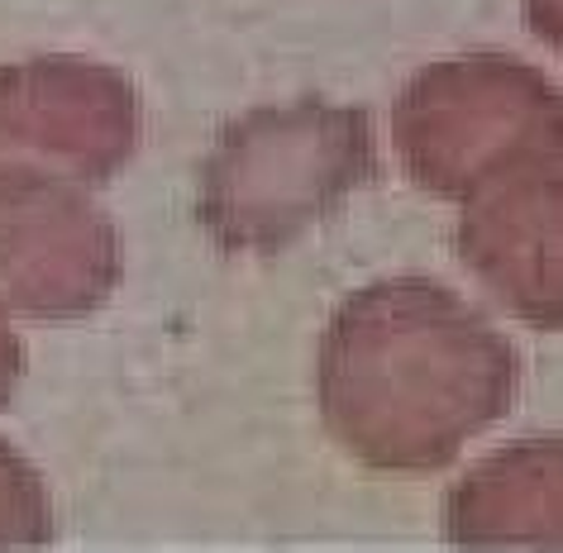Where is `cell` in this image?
Returning <instances> with one entry per match:
<instances>
[{"instance_id":"6da1fadb","label":"cell","mask_w":563,"mask_h":553,"mask_svg":"<svg viewBox=\"0 0 563 553\" xmlns=\"http://www.w3.org/2000/svg\"><path fill=\"white\" fill-rule=\"evenodd\" d=\"M520 358L473 301L434 277H383L344 296L316 358L330 439L368 473L426 477L516 401Z\"/></svg>"},{"instance_id":"7a4b0ae2","label":"cell","mask_w":563,"mask_h":553,"mask_svg":"<svg viewBox=\"0 0 563 553\" xmlns=\"http://www.w3.org/2000/svg\"><path fill=\"white\" fill-rule=\"evenodd\" d=\"M377 177L363 106L287 101L230 120L201 163L196 220L224 253L273 258Z\"/></svg>"},{"instance_id":"3957f363","label":"cell","mask_w":563,"mask_h":553,"mask_svg":"<svg viewBox=\"0 0 563 553\" xmlns=\"http://www.w3.org/2000/svg\"><path fill=\"white\" fill-rule=\"evenodd\" d=\"M406 177L440 201H468L534 153L563 148V87L511 53L430 63L391 106Z\"/></svg>"},{"instance_id":"277c9868","label":"cell","mask_w":563,"mask_h":553,"mask_svg":"<svg viewBox=\"0 0 563 553\" xmlns=\"http://www.w3.org/2000/svg\"><path fill=\"white\" fill-rule=\"evenodd\" d=\"M124 248L87 181L0 158V306L24 320H81L110 301Z\"/></svg>"},{"instance_id":"5b68a950","label":"cell","mask_w":563,"mask_h":553,"mask_svg":"<svg viewBox=\"0 0 563 553\" xmlns=\"http://www.w3.org/2000/svg\"><path fill=\"white\" fill-rule=\"evenodd\" d=\"M139 148V96L110 63L34 53L0 67V158L101 187Z\"/></svg>"},{"instance_id":"8992f818","label":"cell","mask_w":563,"mask_h":553,"mask_svg":"<svg viewBox=\"0 0 563 553\" xmlns=\"http://www.w3.org/2000/svg\"><path fill=\"white\" fill-rule=\"evenodd\" d=\"M459 258L506 316L563 330V148L534 153L463 201Z\"/></svg>"},{"instance_id":"52a82bcc","label":"cell","mask_w":563,"mask_h":553,"mask_svg":"<svg viewBox=\"0 0 563 553\" xmlns=\"http://www.w3.org/2000/svg\"><path fill=\"white\" fill-rule=\"evenodd\" d=\"M454 549H563V434L511 439L444 496Z\"/></svg>"},{"instance_id":"ba28073f","label":"cell","mask_w":563,"mask_h":553,"mask_svg":"<svg viewBox=\"0 0 563 553\" xmlns=\"http://www.w3.org/2000/svg\"><path fill=\"white\" fill-rule=\"evenodd\" d=\"M53 544V496L38 467L0 439V549Z\"/></svg>"},{"instance_id":"9c48e42d","label":"cell","mask_w":563,"mask_h":553,"mask_svg":"<svg viewBox=\"0 0 563 553\" xmlns=\"http://www.w3.org/2000/svg\"><path fill=\"white\" fill-rule=\"evenodd\" d=\"M20 373H24V349H20L15 324H10V310L0 306V410L15 401V391H20Z\"/></svg>"},{"instance_id":"30bf717a","label":"cell","mask_w":563,"mask_h":553,"mask_svg":"<svg viewBox=\"0 0 563 553\" xmlns=\"http://www.w3.org/2000/svg\"><path fill=\"white\" fill-rule=\"evenodd\" d=\"M526 20H530V30L563 58V0H526Z\"/></svg>"}]
</instances>
